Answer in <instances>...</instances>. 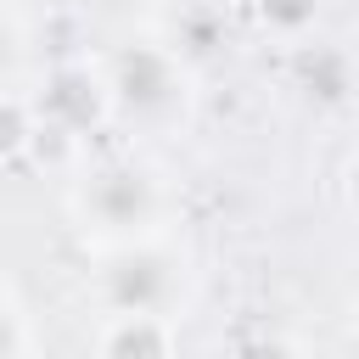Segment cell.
I'll use <instances>...</instances> for the list:
<instances>
[{"instance_id": "6da1fadb", "label": "cell", "mask_w": 359, "mask_h": 359, "mask_svg": "<svg viewBox=\"0 0 359 359\" xmlns=\"http://www.w3.org/2000/svg\"><path fill=\"white\" fill-rule=\"evenodd\" d=\"M67 224L79 236L84 252H112L129 241H151L180 230V185L163 163L146 157V146H90L73 168H67V191H62Z\"/></svg>"}, {"instance_id": "7a4b0ae2", "label": "cell", "mask_w": 359, "mask_h": 359, "mask_svg": "<svg viewBox=\"0 0 359 359\" xmlns=\"http://www.w3.org/2000/svg\"><path fill=\"white\" fill-rule=\"evenodd\" d=\"M101 79H107V107H112V135L129 146H163L191 135L196 107H202V73L168 50L151 28L123 34L118 45L95 50Z\"/></svg>"}, {"instance_id": "3957f363", "label": "cell", "mask_w": 359, "mask_h": 359, "mask_svg": "<svg viewBox=\"0 0 359 359\" xmlns=\"http://www.w3.org/2000/svg\"><path fill=\"white\" fill-rule=\"evenodd\" d=\"M196 252L180 241V230L129 241L112 252H90V297L95 314H168L185 320L196 303Z\"/></svg>"}, {"instance_id": "277c9868", "label": "cell", "mask_w": 359, "mask_h": 359, "mask_svg": "<svg viewBox=\"0 0 359 359\" xmlns=\"http://www.w3.org/2000/svg\"><path fill=\"white\" fill-rule=\"evenodd\" d=\"M34 112H39L34 157H56L73 168L95 146V135L112 129L101 56H56L34 84Z\"/></svg>"}, {"instance_id": "5b68a950", "label": "cell", "mask_w": 359, "mask_h": 359, "mask_svg": "<svg viewBox=\"0 0 359 359\" xmlns=\"http://www.w3.org/2000/svg\"><path fill=\"white\" fill-rule=\"evenodd\" d=\"M146 28L180 50L196 73H208L213 62H224L236 50L241 34V0H151Z\"/></svg>"}, {"instance_id": "8992f818", "label": "cell", "mask_w": 359, "mask_h": 359, "mask_svg": "<svg viewBox=\"0 0 359 359\" xmlns=\"http://www.w3.org/2000/svg\"><path fill=\"white\" fill-rule=\"evenodd\" d=\"M286 84L314 112H348L359 107V56L342 39H303L286 50Z\"/></svg>"}, {"instance_id": "52a82bcc", "label": "cell", "mask_w": 359, "mask_h": 359, "mask_svg": "<svg viewBox=\"0 0 359 359\" xmlns=\"http://www.w3.org/2000/svg\"><path fill=\"white\" fill-rule=\"evenodd\" d=\"M90 348L107 359H163V353H180V320H168V314H95Z\"/></svg>"}, {"instance_id": "ba28073f", "label": "cell", "mask_w": 359, "mask_h": 359, "mask_svg": "<svg viewBox=\"0 0 359 359\" xmlns=\"http://www.w3.org/2000/svg\"><path fill=\"white\" fill-rule=\"evenodd\" d=\"M241 17L252 34H264L269 45L292 50L303 39L320 34V17H325V0H241Z\"/></svg>"}, {"instance_id": "9c48e42d", "label": "cell", "mask_w": 359, "mask_h": 359, "mask_svg": "<svg viewBox=\"0 0 359 359\" xmlns=\"http://www.w3.org/2000/svg\"><path fill=\"white\" fill-rule=\"evenodd\" d=\"M34 135H39L34 90H22L17 79H6V84H0V163L34 157Z\"/></svg>"}, {"instance_id": "30bf717a", "label": "cell", "mask_w": 359, "mask_h": 359, "mask_svg": "<svg viewBox=\"0 0 359 359\" xmlns=\"http://www.w3.org/2000/svg\"><path fill=\"white\" fill-rule=\"evenodd\" d=\"M39 348V331H34V314H28V297L22 286L0 269V359H22Z\"/></svg>"}, {"instance_id": "8fae6325", "label": "cell", "mask_w": 359, "mask_h": 359, "mask_svg": "<svg viewBox=\"0 0 359 359\" xmlns=\"http://www.w3.org/2000/svg\"><path fill=\"white\" fill-rule=\"evenodd\" d=\"M22 62H28V22L17 17L11 0H0V84L17 79Z\"/></svg>"}, {"instance_id": "7c38bea8", "label": "cell", "mask_w": 359, "mask_h": 359, "mask_svg": "<svg viewBox=\"0 0 359 359\" xmlns=\"http://www.w3.org/2000/svg\"><path fill=\"white\" fill-rule=\"evenodd\" d=\"M337 185H342V202L359 213V146H348V157H342V168H337Z\"/></svg>"}, {"instance_id": "4fadbf2b", "label": "cell", "mask_w": 359, "mask_h": 359, "mask_svg": "<svg viewBox=\"0 0 359 359\" xmlns=\"http://www.w3.org/2000/svg\"><path fill=\"white\" fill-rule=\"evenodd\" d=\"M353 337H359V309H353Z\"/></svg>"}]
</instances>
